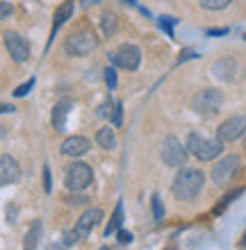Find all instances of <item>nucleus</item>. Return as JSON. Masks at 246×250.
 I'll return each instance as SVG.
<instances>
[{"label":"nucleus","mask_w":246,"mask_h":250,"mask_svg":"<svg viewBox=\"0 0 246 250\" xmlns=\"http://www.w3.org/2000/svg\"><path fill=\"white\" fill-rule=\"evenodd\" d=\"M105 82H107V86H110V89H114V86H116V71H114V68H107V71H105Z\"/></svg>","instance_id":"7c9ffc66"},{"label":"nucleus","mask_w":246,"mask_h":250,"mask_svg":"<svg viewBox=\"0 0 246 250\" xmlns=\"http://www.w3.org/2000/svg\"><path fill=\"white\" fill-rule=\"evenodd\" d=\"M71 14H73V2H71V0H67V2H62V5L57 7V12H55V16H53V34H50V39H48V46H50L53 37L57 34V30L71 19Z\"/></svg>","instance_id":"dca6fc26"},{"label":"nucleus","mask_w":246,"mask_h":250,"mask_svg":"<svg viewBox=\"0 0 246 250\" xmlns=\"http://www.w3.org/2000/svg\"><path fill=\"white\" fill-rule=\"evenodd\" d=\"M67 203L71 205V207H78V205H85L87 198L82 196V191H71V196L67 198Z\"/></svg>","instance_id":"cd10ccee"},{"label":"nucleus","mask_w":246,"mask_h":250,"mask_svg":"<svg viewBox=\"0 0 246 250\" xmlns=\"http://www.w3.org/2000/svg\"><path fill=\"white\" fill-rule=\"evenodd\" d=\"M100 221H103V209H98V207L87 209L85 214L78 218V223H75V228H73L75 239H78V241H80V239H87L89 234H91L93 228L100 223Z\"/></svg>","instance_id":"9b49d317"},{"label":"nucleus","mask_w":246,"mask_h":250,"mask_svg":"<svg viewBox=\"0 0 246 250\" xmlns=\"http://www.w3.org/2000/svg\"><path fill=\"white\" fill-rule=\"evenodd\" d=\"M192 57H194V60H196V57H199V55L194 53V50H182V53H180V57H178V60H176V64H182V62L192 60Z\"/></svg>","instance_id":"2f4dec72"},{"label":"nucleus","mask_w":246,"mask_h":250,"mask_svg":"<svg viewBox=\"0 0 246 250\" xmlns=\"http://www.w3.org/2000/svg\"><path fill=\"white\" fill-rule=\"evenodd\" d=\"M224 105V96L219 89H203L194 96L192 107L194 112H199L201 116H214Z\"/></svg>","instance_id":"20e7f679"},{"label":"nucleus","mask_w":246,"mask_h":250,"mask_svg":"<svg viewBox=\"0 0 246 250\" xmlns=\"http://www.w3.org/2000/svg\"><path fill=\"white\" fill-rule=\"evenodd\" d=\"M240 196H242V189H233V191H230V193H226V196H224V198H221V200H219V205H217V207H214V209H212V214H214V216H219L221 211L226 209V207H228V205H230V203H233V200H237V198H240Z\"/></svg>","instance_id":"412c9836"},{"label":"nucleus","mask_w":246,"mask_h":250,"mask_svg":"<svg viewBox=\"0 0 246 250\" xmlns=\"http://www.w3.org/2000/svg\"><path fill=\"white\" fill-rule=\"evenodd\" d=\"M244 132H246V114H237V116H230V119L224 121L219 125L217 134H219L221 141H237Z\"/></svg>","instance_id":"9d476101"},{"label":"nucleus","mask_w":246,"mask_h":250,"mask_svg":"<svg viewBox=\"0 0 246 250\" xmlns=\"http://www.w3.org/2000/svg\"><path fill=\"white\" fill-rule=\"evenodd\" d=\"M71 107H73V103H71V100H67V98L60 100V103L53 107V127L57 132H64V127H67V119H68Z\"/></svg>","instance_id":"2eb2a0df"},{"label":"nucleus","mask_w":246,"mask_h":250,"mask_svg":"<svg viewBox=\"0 0 246 250\" xmlns=\"http://www.w3.org/2000/svg\"><path fill=\"white\" fill-rule=\"evenodd\" d=\"M21 180V166L12 155H2L0 157V187L16 185Z\"/></svg>","instance_id":"f8f14e48"},{"label":"nucleus","mask_w":246,"mask_h":250,"mask_svg":"<svg viewBox=\"0 0 246 250\" xmlns=\"http://www.w3.org/2000/svg\"><path fill=\"white\" fill-rule=\"evenodd\" d=\"M96 46H98V37L89 27H80V30H75L67 37L64 50L71 57H82V55H89L91 50H96Z\"/></svg>","instance_id":"7ed1b4c3"},{"label":"nucleus","mask_w":246,"mask_h":250,"mask_svg":"<svg viewBox=\"0 0 246 250\" xmlns=\"http://www.w3.org/2000/svg\"><path fill=\"white\" fill-rule=\"evenodd\" d=\"M240 166H242V159L237 157V155H228V157H224L219 162V164L212 168V182L214 185H228L230 180L240 173Z\"/></svg>","instance_id":"6e6552de"},{"label":"nucleus","mask_w":246,"mask_h":250,"mask_svg":"<svg viewBox=\"0 0 246 250\" xmlns=\"http://www.w3.org/2000/svg\"><path fill=\"white\" fill-rule=\"evenodd\" d=\"M93 182V171L91 166L85 162H73L68 166L67 175H64V185L68 191H85L87 187Z\"/></svg>","instance_id":"39448f33"},{"label":"nucleus","mask_w":246,"mask_h":250,"mask_svg":"<svg viewBox=\"0 0 246 250\" xmlns=\"http://www.w3.org/2000/svg\"><path fill=\"white\" fill-rule=\"evenodd\" d=\"M153 218L157 221V223L164 218V207H162V200H160V196H157V193L153 196Z\"/></svg>","instance_id":"393cba45"},{"label":"nucleus","mask_w":246,"mask_h":250,"mask_svg":"<svg viewBox=\"0 0 246 250\" xmlns=\"http://www.w3.org/2000/svg\"><path fill=\"white\" fill-rule=\"evenodd\" d=\"M242 246L246 248V232H244V237H242Z\"/></svg>","instance_id":"e433bc0d"},{"label":"nucleus","mask_w":246,"mask_h":250,"mask_svg":"<svg viewBox=\"0 0 246 250\" xmlns=\"http://www.w3.org/2000/svg\"><path fill=\"white\" fill-rule=\"evenodd\" d=\"M12 112H16L14 105H0V114H12Z\"/></svg>","instance_id":"f704fd0d"},{"label":"nucleus","mask_w":246,"mask_h":250,"mask_svg":"<svg viewBox=\"0 0 246 250\" xmlns=\"http://www.w3.org/2000/svg\"><path fill=\"white\" fill-rule=\"evenodd\" d=\"M130 241H133V234L119 228V244H130Z\"/></svg>","instance_id":"473e14b6"},{"label":"nucleus","mask_w":246,"mask_h":250,"mask_svg":"<svg viewBox=\"0 0 246 250\" xmlns=\"http://www.w3.org/2000/svg\"><path fill=\"white\" fill-rule=\"evenodd\" d=\"M233 0H201V7L207 9V12H221V9H226Z\"/></svg>","instance_id":"4be33fe9"},{"label":"nucleus","mask_w":246,"mask_h":250,"mask_svg":"<svg viewBox=\"0 0 246 250\" xmlns=\"http://www.w3.org/2000/svg\"><path fill=\"white\" fill-rule=\"evenodd\" d=\"M91 150V144L87 137H80V134H73V137H67L64 144H62V155L67 157H82L87 152Z\"/></svg>","instance_id":"ddd939ff"},{"label":"nucleus","mask_w":246,"mask_h":250,"mask_svg":"<svg viewBox=\"0 0 246 250\" xmlns=\"http://www.w3.org/2000/svg\"><path fill=\"white\" fill-rule=\"evenodd\" d=\"M157 23H160V27L164 30L166 34H169V37H173V25H176V21H173L171 16H160V19H157Z\"/></svg>","instance_id":"a878e982"},{"label":"nucleus","mask_w":246,"mask_h":250,"mask_svg":"<svg viewBox=\"0 0 246 250\" xmlns=\"http://www.w3.org/2000/svg\"><path fill=\"white\" fill-rule=\"evenodd\" d=\"M207 34H210V37H224V34H228V27H219V30H207Z\"/></svg>","instance_id":"72a5a7b5"},{"label":"nucleus","mask_w":246,"mask_h":250,"mask_svg":"<svg viewBox=\"0 0 246 250\" xmlns=\"http://www.w3.org/2000/svg\"><path fill=\"white\" fill-rule=\"evenodd\" d=\"M41 232H44V225H41V221L37 218V221H32L25 239H23V250H34L37 248V244H39V239H41Z\"/></svg>","instance_id":"f3484780"},{"label":"nucleus","mask_w":246,"mask_h":250,"mask_svg":"<svg viewBox=\"0 0 246 250\" xmlns=\"http://www.w3.org/2000/svg\"><path fill=\"white\" fill-rule=\"evenodd\" d=\"M32 86H34V78H30L27 82H23L21 86L14 89V98H23V96H27V93L32 91Z\"/></svg>","instance_id":"5701e85b"},{"label":"nucleus","mask_w":246,"mask_h":250,"mask_svg":"<svg viewBox=\"0 0 246 250\" xmlns=\"http://www.w3.org/2000/svg\"><path fill=\"white\" fill-rule=\"evenodd\" d=\"M44 191H46V193L53 191V180H50V168H48V166H44Z\"/></svg>","instance_id":"c756f323"},{"label":"nucleus","mask_w":246,"mask_h":250,"mask_svg":"<svg viewBox=\"0 0 246 250\" xmlns=\"http://www.w3.org/2000/svg\"><path fill=\"white\" fill-rule=\"evenodd\" d=\"M185 148L189 155H194V157L201 159V162H212V159H217L221 152H224V141H221L219 137L210 139V137L199 134V132H192V134L187 137Z\"/></svg>","instance_id":"f03ea898"},{"label":"nucleus","mask_w":246,"mask_h":250,"mask_svg":"<svg viewBox=\"0 0 246 250\" xmlns=\"http://www.w3.org/2000/svg\"><path fill=\"white\" fill-rule=\"evenodd\" d=\"M2 134H5V127H0V137H2Z\"/></svg>","instance_id":"4c0bfd02"},{"label":"nucleus","mask_w":246,"mask_h":250,"mask_svg":"<svg viewBox=\"0 0 246 250\" xmlns=\"http://www.w3.org/2000/svg\"><path fill=\"white\" fill-rule=\"evenodd\" d=\"M112 109H114L112 100H105L103 105H98V109H96V116H98V119H110V116H112Z\"/></svg>","instance_id":"b1692460"},{"label":"nucleus","mask_w":246,"mask_h":250,"mask_svg":"<svg viewBox=\"0 0 246 250\" xmlns=\"http://www.w3.org/2000/svg\"><path fill=\"white\" fill-rule=\"evenodd\" d=\"M100 250H110V248H107V246H103V248H100Z\"/></svg>","instance_id":"58836bf2"},{"label":"nucleus","mask_w":246,"mask_h":250,"mask_svg":"<svg viewBox=\"0 0 246 250\" xmlns=\"http://www.w3.org/2000/svg\"><path fill=\"white\" fill-rule=\"evenodd\" d=\"M212 73L217 80L230 82V80H235V75H237V62L230 60V57H221V60L212 66Z\"/></svg>","instance_id":"4468645a"},{"label":"nucleus","mask_w":246,"mask_h":250,"mask_svg":"<svg viewBox=\"0 0 246 250\" xmlns=\"http://www.w3.org/2000/svg\"><path fill=\"white\" fill-rule=\"evenodd\" d=\"M203 185H205V175H203V171L185 166V168H180V171L176 173L171 191L178 200L189 203V200H194V198L203 191Z\"/></svg>","instance_id":"f257e3e1"},{"label":"nucleus","mask_w":246,"mask_h":250,"mask_svg":"<svg viewBox=\"0 0 246 250\" xmlns=\"http://www.w3.org/2000/svg\"><path fill=\"white\" fill-rule=\"evenodd\" d=\"M160 155L166 166H185V162H187V148L180 144L173 134H169V137L162 141Z\"/></svg>","instance_id":"0eeeda50"},{"label":"nucleus","mask_w":246,"mask_h":250,"mask_svg":"<svg viewBox=\"0 0 246 250\" xmlns=\"http://www.w3.org/2000/svg\"><path fill=\"white\" fill-rule=\"evenodd\" d=\"M110 62L121 71H137L141 64V50L134 43H123L114 53H110Z\"/></svg>","instance_id":"423d86ee"},{"label":"nucleus","mask_w":246,"mask_h":250,"mask_svg":"<svg viewBox=\"0 0 246 250\" xmlns=\"http://www.w3.org/2000/svg\"><path fill=\"white\" fill-rule=\"evenodd\" d=\"M96 144L103 148V150H114L116 148V137H114L112 127H100L96 132Z\"/></svg>","instance_id":"a211bd4d"},{"label":"nucleus","mask_w":246,"mask_h":250,"mask_svg":"<svg viewBox=\"0 0 246 250\" xmlns=\"http://www.w3.org/2000/svg\"><path fill=\"white\" fill-rule=\"evenodd\" d=\"M12 12H14V5L7 2V0H2V2H0V21H5L7 16H12Z\"/></svg>","instance_id":"c85d7f7f"},{"label":"nucleus","mask_w":246,"mask_h":250,"mask_svg":"<svg viewBox=\"0 0 246 250\" xmlns=\"http://www.w3.org/2000/svg\"><path fill=\"white\" fill-rule=\"evenodd\" d=\"M100 32H103V37H112L114 32H116V16H114L112 12H103L100 14Z\"/></svg>","instance_id":"6ab92c4d"},{"label":"nucleus","mask_w":246,"mask_h":250,"mask_svg":"<svg viewBox=\"0 0 246 250\" xmlns=\"http://www.w3.org/2000/svg\"><path fill=\"white\" fill-rule=\"evenodd\" d=\"M112 123L116 125V127H121V125H123V105H121V103H116V105H114V109H112Z\"/></svg>","instance_id":"bb28decb"},{"label":"nucleus","mask_w":246,"mask_h":250,"mask_svg":"<svg viewBox=\"0 0 246 250\" xmlns=\"http://www.w3.org/2000/svg\"><path fill=\"white\" fill-rule=\"evenodd\" d=\"M2 39H5V48L9 57L16 64H25L27 57H30V43H27L25 37H21L19 32H5Z\"/></svg>","instance_id":"1a4fd4ad"},{"label":"nucleus","mask_w":246,"mask_h":250,"mask_svg":"<svg viewBox=\"0 0 246 250\" xmlns=\"http://www.w3.org/2000/svg\"><path fill=\"white\" fill-rule=\"evenodd\" d=\"M121 221H123V205L119 203L116 209H114V214H112V218H110V223H107V228H105V237H112L114 232H119Z\"/></svg>","instance_id":"aec40b11"},{"label":"nucleus","mask_w":246,"mask_h":250,"mask_svg":"<svg viewBox=\"0 0 246 250\" xmlns=\"http://www.w3.org/2000/svg\"><path fill=\"white\" fill-rule=\"evenodd\" d=\"M98 0H82V7H91V5H96Z\"/></svg>","instance_id":"c9c22d12"}]
</instances>
